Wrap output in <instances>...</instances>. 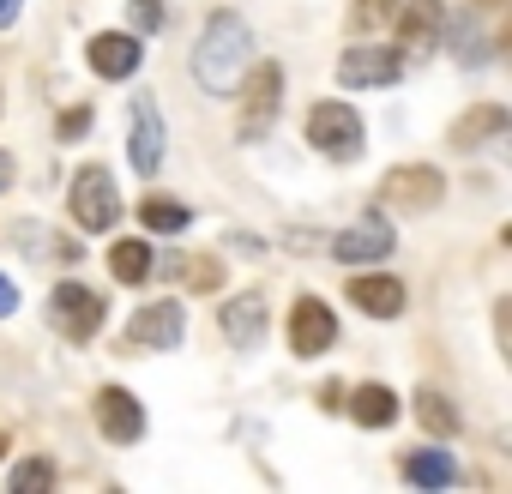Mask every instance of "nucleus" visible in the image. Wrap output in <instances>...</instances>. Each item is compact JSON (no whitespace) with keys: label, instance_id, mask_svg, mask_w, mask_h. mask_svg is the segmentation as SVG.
Here are the masks:
<instances>
[{"label":"nucleus","instance_id":"6e6552de","mask_svg":"<svg viewBox=\"0 0 512 494\" xmlns=\"http://www.w3.org/2000/svg\"><path fill=\"white\" fill-rule=\"evenodd\" d=\"M440 193H446V181H440V169H416V163H404V169H392L386 181H380V205H398V211H428V205H440Z\"/></svg>","mask_w":512,"mask_h":494},{"label":"nucleus","instance_id":"20e7f679","mask_svg":"<svg viewBox=\"0 0 512 494\" xmlns=\"http://www.w3.org/2000/svg\"><path fill=\"white\" fill-rule=\"evenodd\" d=\"M49 326H55L61 338H73V344H85V338L103 326V296H97L91 284H55V296H49Z\"/></svg>","mask_w":512,"mask_h":494},{"label":"nucleus","instance_id":"ddd939ff","mask_svg":"<svg viewBox=\"0 0 512 494\" xmlns=\"http://www.w3.org/2000/svg\"><path fill=\"white\" fill-rule=\"evenodd\" d=\"M338 79H344V85H368V91H374V85H398V79H404V55H398V49H374V43H368V49H350V55L338 61Z\"/></svg>","mask_w":512,"mask_h":494},{"label":"nucleus","instance_id":"9d476101","mask_svg":"<svg viewBox=\"0 0 512 494\" xmlns=\"http://www.w3.org/2000/svg\"><path fill=\"white\" fill-rule=\"evenodd\" d=\"M332 338H338L332 308H326L320 296H302V302L290 308V350H296V356H320V350H332Z\"/></svg>","mask_w":512,"mask_h":494},{"label":"nucleus","instance_id":"b1692460","mask_svg":"<svg viewBox=\"0 0 512 494\" xmlns=\"http://www.w3.org/2000/svg\"><path fill=\"white\" fill-rule=\"evenodd\" d=\"M49 488H55V464L49 458H25L13 470V494H49Z\"/></svg>","mask_w":512,"mask_h":494},{"label":"nucleus","instance_id":"1a4fd4ad","mask_svg":"<svg viewBox=\"0 0 512 494\" xmlns=\"http://www.w3.org/2000/svg\"><path fill=\"white\" fill-rule=\"evenodd\" d=\"M278 97H284V73H278V61H266V67H253V79H247V115H241V133L247 139H260L272 121H278Z\"/></svg>","mask_w":512,"mask_h":494},{"label":"nucleus","instance_id":"f3484780","mask_svg":"<svg viewBox=\"0 0 512 494\" xmlns=\"http://www.w3.org/2000/svg\"><path fill=\"white\" fill-rule=\"evenodd\" d=\"M440 19H446L440 0H410V7H398V37H404V49H428V43L440 37Z\"/></svg>","mask_w":512,"mask_h":494},{"label":"nucleus","instance_id":"7ed1b4c3","mask_svg":"<svg viewBox=\"0 0 512 494\" xmlns=\"http://www.w3.org/2000/svg\"><path fill=\"white\" fill-rule=\"evenodd\" d=\"M308 145H314L320 157H338V163L362 157V115H356L350 103H314V115H308Z\"/></svg>","mask_w":512,"mask_h":494},{"label":"nucleus","instance_id":"6ab92c4d","mask_svg":"<svg viewBox=\"0 0 512 494\" xmlns=\"http://www.w3.org/2000/svg\"><path fill=\"white\" fill-rule=\"evenodd\" d=\"M151 266H157V260H151V247H145L139 235H127V241L109 247V272H115V284H145Z\"/></svg>","mask_w":512,"mask_h":494},{"label":"nucleus","instance_id":"a211bd4d","mask_svg":"<svg viewBox=\"0 0 512 494\" xmlns=\"http://www.w3.org/2000/svg\"><path fill=\"white\" fill-rule=\"evenodd\" d=\"M350 416H356L362 428H392V422H398V392H386V386H356V392H350Z\"/></svg>","mask_w":512,"mask_h":494},{"label":"nucleus","instance_id":"0eeeda50","mask_svg":"<svg viewBox=\"0 0 512 494\" xmlns=\"http://www.w3.org/2000/svg\"><path fill=\"white\" fill-rule=\"evenodd\" d=\"M127 157L139 175H157L163 169V115H157V97H133V115H127Z\"/></svg>","mask_w":512,"mask_h":494},{"label":"nucleus","instance_id":"4468645a","mask_svg":"<svg viewBox=\"0 0 512 494\" xmlns=\"http://www.w3.org/2000/svg\"><path fill=\"white\" fill-rule=\"evenodd\" d=\"M97 428H103L115 446H133V440L145 434V410H139V398L121 392V386H103V392H97Z\"/></svg>","mask_w":512,"mask_h":494},{"label":"nucleus","instance_id":"bb28decb","mask_svg":"<svg viewBox=\"0 0 512 494\" xmlns=\"http://www.w3.org/2000/svg\"><path fill=\"white\" fill-rule=\"evenodd\" d=\"M452 49L464 55V67H482V31H476V19H464V25L452 31Z\"/></svg>","mask_w":512,"mask_h":494},{"label":"nucleus","instance_id":"2eb2a0df","mask_svg":"<svg viewBox=\"0 0 512 494\" xmlns=\"http://www.w3.org/2000/svg\"><path fill=\"white\" fill-rule=\"evenodd\" d=\"M350 302L374 320H398L404 314V284L398 278H350Z\"/></svg>","mask_w":512,"mask_h":494},{"label":"nucleus","instance_id":"39448f33","mask_svg":"<svg viewBox=\"0 0 512 494\" xmlns=\"http://www.w3.org/2000/svg\"><path fill=\"white\" fill-rule=\"evenodd\" d=\"M181 332H187V314H181V302L169 296V302H151V308H139V314L127 320L121 350H175Z\"/></svg>","mask_w":512,"mask_h":494},{"label":"nucleus","instance_id":"f03ea898","mask_svg":"<svg viewBox=\"0 0 512 494\" xmlns=\"http://www.w3.org/2000/svg\"><path fill=\"white\" fill-rule=\"evenodd\" d=\"M67 211H73V223L79 229H115L121 223V193H115V175L103 169V163H85L79 175H73V187H67Z\"/></svg>","mask_w":512,"mask_h":494},{"label":"nucleus","instance_id":"c85d7f7f","mask_svg":"<svg viewBox=\"0 0 512 494\" xmlns=\"http://www.w3.org/2000/svg\"><path fill=\"white\" fill-rule=\"evenodd\" d=\"M19 308V290H13V278H0V320H7Z\"/></svg>","mask_w":512,"mask_h":494},{"label":"nucleus","instance_id":"423d86ee","mask_svg":"<svg viewBox=\"0 0 512 494\" xmlns=\"http://www.w3.org/2000/svg\"><path fill=\"white\" fill-rule=\"evenodd\" d=\"M386 254H392V223L380 211H368V217H356L350 229L332 235V260H344V266H380Z\"/></svg>","mask_w":512,"mask_h":494},{"label":"nucleus","instance_id":"f8f14e48","mask_svg":"<svg viewBox=\"0 0 512 494\" xmlns=\"http://www.w3.org/2000/svg\"><path fill=\"white\" fill-rule=\"evenodd\" d=\"M85 61H91L97 79H133L145 55H139V37H127V31H103V37L85 43Z\"/></svg>","mask_w":512,"mask_h":494},{"label":"nucleus","instance_id":"aec40b11","mask_svg":"<svg viewBox=\"0 0 512 494\" xmlns=\"http://www.w3.org/2000/svg\"><path fill=\"white\" fill-rule=\"evenodd\" d=\"M416 422H422L428 434H440V440H452V434L464 428V416L446 404V392H416Z\"/></svg>","mask_w":512,"mask_h":494},{"label":"nucleus","instance_id":"2f4dec72","mask_svg":"<svg viewBox=\"0 0 512 494\" xmlns=\"http://www.w3.org/2000/svg\"><path fill=\"white\" fill-rule=\"evenodd\" d=\"M0 458H7V434H0Z\"/></svg>","mask_w":512,"mask_h":494},{"label":"nucleus","instance_id":"7c9ffc66","mask_svg":"<svg viewBox=\"0 0 512 494\" xmlns=\"http://www.w3.org/2000/svg\"><path fill=\"white\" fill-rule=\"evenodd\" d=\"M13 19H19V0H0V31H7Z\"/></svg>","mask_w":512,"mask_h":494},{"label":"nucleus","instance_id":"9b49d317","mask_svg":"<svg viewBox=\"0 0 512 494\" xmlns=\"http://www.w3.org/2000/svg\"><path fill=\"white\" fill-rule=\"evenodd\" d=\"M266 314H272V302H266L260 290H247V296H235V302L217 308V326H223V338H229L235 350H253V344L266 338Z\"/></svg>","mask_w":512,"mask_h":494},{"label":"nucleus","instance_id":"cd10ccee","mask_svg":"<svg viewBox=\"0 0 512 494\" xmlns=\"http://www.w3.org/2000/svg\"><path fill=\"white\" fill-rule=\"evenodd\" d=\"M91 121H97V115H91V103H73V109L61 115V127H55V133L73 145V139H85V133H91Z\"/></svg>","mask_w":512,"mask_h":494},{"label":"nucleus","instance_id":"f257e3e1","mask_svg":"<svg viewBox=\"0 0 512 494\" xmlns=\"http://www.w3.org/2000/svg\"><path fill=\"white\" fill-rule=\"evenodd\" d=\"M247 61H253V37H247L241 13H217V19L205 25L199 49H193V79H199L211 97H223V91H235V85H241Z\"/></svg>","mask_w":512,"mask_h":494},{"label":"nucleus","instance_id":"a878e982","mask_svg":"<svg viewBox=\"0 0 512 494\" xmlns=\"http://www.w3.org/2000/svg\"><path fill=\"white\" fill-rule=\"evenodd\" d=\"M392 19V0H356L350 7V31L362 37V31H374V25H386Z\"/></svg>","mask_w":512,"mask_h":494},{"label":"nucleus","instance_id":"dca6fc26","mask_svg":"<svg viewBox=\"0 0 512 494\" xmlns=\"http://www.w3.org/2000/svg\"><path fill=\"white\" fill-rule=\"evenodd\" d=\"M404 476H410L416 488H452V482H464L458 458H452V452H440V446H422V452H410V458H404Z\"/></svg>","mask_w":512,"mask_h":494},{"label":"nucleus","instance_id":"5701e85b","mask_svg":"<svg viewBox=\"0 0 512 494\" xmlns=\"http://www.w3.org/2000/svg\"><path fill=\"white\" fill-rule=\"evenodd\" d=\"M175 284H187V290H217L223 284V272H217V260H187V254H175L169 266H163Z\"/></svg>","mask_w":512,"mask_h":494},{"label":"nucleus","instance_id":"4be33fe9","mask_svg":"<svg viewBox=\"0 0 512 494\" xmlns=\"http://www.w3.org/2000/svg\"><path fill=\"white\" fill-rule=\"evenodd\" d=\"M494 133H506V109H476L470 121H458L452 127V145H482V139H494Z\"/></svg>","mask_w":512,"mask_h":494},{"label":"nucleus","instance_id":"412c9836","mask_svg":"<svg viewBox=\"0 0 512 494\" xmlns=\"http://www.w3.org/2000/svg\"><path fill=\"white\" fill-rule=\"evenodd\" d=\"M139 217H145V229H157V235H175V229H187V205L181 199H169V193H151L145 205H139Z\"/></svg>","mask_w":512,"mask_h":494},{"label":"nucleus","instance_id":"393cba45","mask_svg":"<svg viewBox=\"0 0 512 494\" xmlns=\"http://www.w3.org/2000/svg\"><path fill=\"white\" fill-rule=\"evenodd\" d=\"M127 25H133V37H151L163 25V0H127Z\"/></svg>","mask_w":512,"mask_h":494},{"label":"nucleus","instance_id":"c756f323","mask_svg":"<svg viewBox=\"0 0 512 494\" xmlns=\"http://www.w3.org/2000/svg\"><path fill=\"white\" fill-rule=\"evenodd\" d=\"M13 187V151H0V193Z\"/></svg>","mask_w":512,"mask_h":494}]
</instances>
